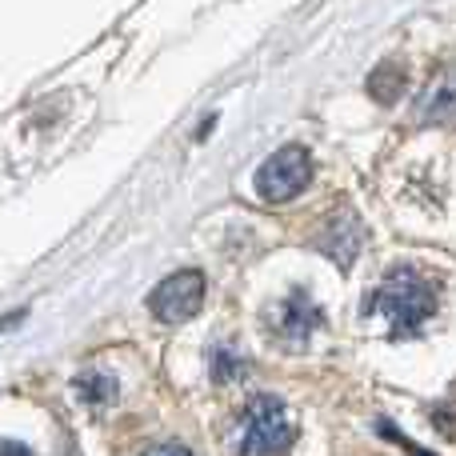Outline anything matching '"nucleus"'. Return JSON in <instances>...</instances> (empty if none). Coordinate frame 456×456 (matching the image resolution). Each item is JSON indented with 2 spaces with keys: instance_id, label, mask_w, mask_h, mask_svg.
Returning <instances> with one entry per match:
<instances>
[{
  "instance_id": "2",
  "label": "nucleus",
  "mask_w": 456,
  "mask_h": 456,
  "mask_svg": "<svg viewBox=\"0 0 456 456\" xmlns=\"http://www.w3.org/2000/svg\"><path fill=\"white\" fill-rule=\"evenodd\" d=\"M224 444L228 456H284L297 444V420L281 396L256 393L236 409Z\"/></svg>"
},
{
  "instance_id": "10",
  "label": "nucleus",
  "mask_w": 456,
  "mask_h": 456,
  "mask_svg": "<svg viewBox=\"0 0 456 456\" xmlns=\"http://www.w3.org/2000/svg\"><path fill=\"white\" fill-rule=\"evenodd\" d=\"M393 80H404V72L396 69V64H380V69L369 77V93L377 96V101L393 104V101H396V93H401V88H396Z\"/></svg>"
},
{
  "instance_id": "5",
  "label": "nucleus",
  "mask_w": 456,
  "mask_h": 456,
  "mask_svg": "<svg viewBox=\"0 0 456 456\" xmlns=\"http://www.w3.org/2000/svg\"><path fill=\"white\" fill-rule=\"evenodd\" d=\"M205 305V276L197 268H184V273H173L152 289L149 297V313L157 316L160 324H184L200 313Z\"/></svg>"
},
{
  "instance_id": "6",
  "label": "nucleus",
  "mask_w": 456,
  "mask_h": 456,
  "mask_svg": "<svg viewBox=\"0 0 456 456\" xmlns=\"http://www.w3.org/2000/svg\"><path fill=\"white\" fill-rule=\"evenodd\" d=\"M361 244H364V224L356 221V213H348V208H340V213L321 228V236H316V248L337 268H353Z\"/></svg>"
},
{
  "instance_id": "8",
  "label": "nucleus",
  "mask_w": 456,
  "mask_h": 456,
  "mask_svg": "<svg viewBox=\"0 0 456 456\" xmlns=\"http://www.w3.org/2000/svg\"><path fill=\"white\" fill-rule=\"evenodd\" d=\"M72 393H77V401L85 404V409L101 412L120 396V385H117V377L104 369H80L77 380H72Z\"/></svg>"
},
{
  "instance_id": "3",
  "label": "nucleus",
  "mask_w": 456,
  "mask_h": 456,
  "mask_svg": "<svg viewBox=\"0 0 456 456\" xmlns=\"http://www.w3.org/2000/svg\"><path fill=\"white\" fill-rule=\"evenodd\" d=\"M308 181H313V160H308V149H300V144L276 149L273 157L256 168V192L268 205L297 200L300 192L308 189Z\"/></svg>"
},
{
  "instance_id": "7",
  "label": "nucleus",
  "mask_w": 456,
  "mask_h": 456,
  "mask_svg": "<svg viewBox=\"0 0 456 456\" xmlns=\"http://www.w3.org/2000/svg\"><path fill=\"white\" fill-rule=\"evenodd\" d=\"M417 117L420 120L456 117V61L441 64V69L433 72V80L425 85V93H420V101H417Z\"/></svg>"
},
{
  "instance_id": "11",
  "label": "nucleus",
  "mask_w": 456,
  "mask_h": 456,
  "mask_svg": "<svg viewBox=\"0 0 456 456\" xmlns=\"http://www.w3.org/2000/svg\"><path fill=\"white\" fill-rule=\"evenodd\" d=\"M141 456H192V449H184V444H176V441H165V444H152V449Z\"/></svg>"
},
{
  "instance_id": "12",
  "label": "nucleus",
  "mask_w": 456,
  "mask_h": 456,
  "mask_svg": "<svg viewBox=\"0 0 456 456\" xmlns=\"http://www.w3.org/2000/svg\"><path fill=\"white\" fill-rule=\"evenodd\" d=\"M0 456H32V449L20 441H0Z\"/></svg>"
},
{
  "instance_id": "4",
  "label": "nucleus",
  "mask_w": 456,
  "mask_h": 456,
  "mask_svg": "<svg viewBox=\"0 0 456 456\" xmlns=\"http://www.w3.org/2000/svg\"><path fill=\"white\" fill-rule=\"evenodd\" d=\"M321 324H324V313H321V305L308 297V289H292L289 297L276 305V313L265 321V329H268V337H273V345L289 348V353H300V348H308V340L321 332Z\"/></svg>"
},
{
  "instance_id": "9",
  "label": "nucleus",
  "mask_w": 456,
  "mask_h": 456,
  "mask_svg": "<svg viewBox=\"0 0 456 456\" xmlns=\"http://www.w3.org/2000/svg\"><path fill=\"white\" fill-rule=\"evenodd\" d=\"M248 377V356L232 345V340H216L208 348V380L213 385H232V380Z\"/></svg>"
},
{
  "instance_id": "1",
  "label": "nucleus",
  "mask_w": 456,
  "mask_h": 456,
  "mask_svg": "<svg viewBox=\"0 0 456 456\" xmlns=\"http://www.w3.org/2000/svg\"><path fill=\"white\" fill-rule=\"evenodd\" d=\"M436 308H441V289L420 268H393L364 300V313H377L388 321L393 340L420 337L436 316Z\"/></svg>"
}]
</instances>
